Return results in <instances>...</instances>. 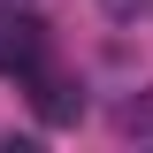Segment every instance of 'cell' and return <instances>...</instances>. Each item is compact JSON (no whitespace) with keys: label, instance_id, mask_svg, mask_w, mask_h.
I'll return each mask as SVG.
<instances>
[{"label":"cell","instance_id":"obj_1","mask_svg":"<svg viewBox=\"0 0 153 153\" xmlns=\"http://www.w3.org/2000/svg\"><path fill=\"white\" fill-rule=\"evenodd\" d=\"M46 61V23L23 8H0V76H31Z\"/></svg>","mask_w":153,"mask_h":153},{"label":"cell","instance_id":"obj_2","mask_svg":"<svg viewBox=\"0 0 153 153\" xmlns=\"http://www.w3.org/2000/svg\"><path fill=\"white\" fill-rule=\"evenodd\" d=\"M31 107H38V123H76V115H84V92H76V76H61V69H46V61H38L31 69Z\"/></svg>","mask_w":153,"mask_h":153},{"label":"cell","instance_id":"obj_3","mask_svg":"<svg viewBox=\"0 0 153 153\" xmlns=\"http://www.w3.org/2000/svg\"><path fill=\"white\" fill-rule=\"evenodd\" d=\"M100 8H107L115 23H138V16H146V0H100Z\"/></svg>","mask_w":153,"mask_h":153}]
</instances>
